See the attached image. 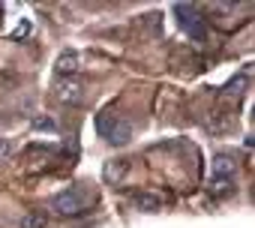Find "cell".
Segmentation results:
<instances>
[{
    "mask_svg": "<svg viewBox=\"0 0 255 228\" xmlns=\"http://www.w3.org/2000/svg\"><path fill=\"white\" fill-rule=\"evenodd\" d=\"M96 201V195L84 186H69L63 192H57L51 198V207L57 213H66V216H78V213H87V207Z\"/></svg>",
    "mask_w": 255,
    "mask_h": 228,
    "instance_id": "6da1fadb",
    "label": "cell"
},
{
    "mask_svg": "<svg viewBox=\"0 0 255 228\" xmlns=\"http://www.w3.org/2000/svg\"><path fill=\"white\" fill-rule=\"evenodd\" d=\"M96 129H99V135L108 144H129V138H132V123L126 117H120V114H114V111H102L99 114Z\"/></svg>",
    "mask_w": 255,
    "mask_h": 228,
    "instance_id": "7a4b0ae2",
    "label": "cell"
},
{
    "mask_svg": "<svg viewBox=\"0 0 255 228\" xmlns=\"http://www.w3.org/2000/svg\"><path fill=\"white\" fill-rule=\"evenodd\" d=\"M174 12H177V21H180V27L189 33L192 42H207V21L201 18L198 6H192V3H189V6H186V3H177Z\"/></svg>",
    "mask_w": 255,
    "mask_h": 228,
    "instance_id": "3957f363",
    "label": "cell"
},
{
    "mask_svg": "<svg viewBox=\"0 0 255 228\" xmlns=\"http://www.w3.org/2000/svg\"><path fill=\"white\" fill-rule=\"evenodd\" d=\"M54 90H57V99L60 102H81V84L75 81V78H57V84H54Z\"/></svg>",
    "mask_w": 255,
    "mask_h": 228,
    "instance_id": "277c9868",
    "label": "cell"
},
{
    "mask_svg": "<svg viewBox=\"0 0 255 228\" xmlns=\"http://www.w3.org/2000/svg\"><path fill=\"white\" fill-rule=\"evenodd\" d=\"M213 177L216 180H234V174H237V159L234 156H228V153H219V156H213Z\"/></svg>",
    "mask_w": 255,
    "mask_h": 228,
    "instance_id": "5b68a950",
    "label": "cell"
},
{
    "mask_svg": "<svg viewBox=\"0 0 255 228\" xmlns=\"http://www.w3.org/2000/svg\"><path fill=\"white\" fill-rule=\"evenodd\" d=\"M78 72V54L75 51H63L60 54V60H57V75H75Z\"/></svg>",
    "mask_w": 255,
    "mask_h": 228,
    "instance_id": "8992f818",
    "label": "cell"
},
{
    "mask_svg": "<svg viewBox=\"0 0 255 228\" xmlns=\"http://www.w3.org/2000/svg\"><path fill=\"white\" fill-rule=\"evenodd\" d=\"M126 171H129V162H126V159H114V162L105 165V180L108 183H117V180L126 177Z\"/></svg>",
    "mask_w": 255,
    "mask_h": 228,
    "instance_id": "52a82bcc",
    "label": "cell"
},
{
    "mask_svg": "<svg viewBox=\"0 0 255 228\" xmlns=\"http://www.w3.org/2000/svg\"><path fill=\"white\" fill-rule=\"evenodd\" d=\"M135 204H138V210H147V213H156V210L162 207V198H159V195H150V192H141V195L135 198Z\"/></svg>",
    "mask_w": 255,
    "mask_h": 228,
    "instance_id": "ba28073f",
    "label": "cell"
},
{
    "mask_svg": "<svg viewBox=\"0 0 255 228\" xmlns=\"http://www.w3.org/2000/svg\"><path fill=\"white\" fill-rule=\"evenodd\" d=\"M21 228H48V219H45V210H30L24 219H21Z\"/></svg>",
    "mask_w": 255,
    "mask_h": 228,
    "instance_id": "9c48e42d",
    "label": "cell"
},
{
    "mask_svg": "<svg viewBox=\"0 0 255 228\" xmlns=\"http://www.w3.org/2000/svg\"><path fill=\"white\" fill-rule=\"evenodd\" d=\"M210 192H213V198H228V195L234 192V180H216V177H213Z\"/></svg>",
    "mask_w": 255,
    "mask_h": 228,
    "instance_id": "30bf717a",
    "label": "cell"
},
{
    "mask_svg": "<svg viewBox=\"0 0 255 228\" xmlns=\"http://www.w3.org/2000/svg\"><path fill=\"white\" fill-rule=\"evenodd\" d=\"M15 153V144L9 141V138H0V165L3 162H9V156Z\"/></svg>",
    "mask_w": 255,
    "mask_h": 228,
    "instance_id": "8fae6325",
    "label": "cell"
},
{
    "mask_svg": "<svg viewBox=\"0 0 255 228\" xmlns=\"http://www.w3.org/2000/svg\"><path fill=\"white\" fill-rule=\"evenodd\" d=\"M36 129H54V120H48V117H39V120H36Z\"/></svg>",
    "mask_w": 255,
    "mask_h": 228,
    "instance_id": "7c38bea8",
    "label": "cell"
}]
</instances>
